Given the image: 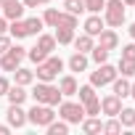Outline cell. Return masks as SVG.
<instances>
[{
  "label": "cell",
  "mask_w": 135,
  "mask_h": 135,
  "mask_svg": "<svg viewBox=\"0 0 135 135\" xmlns=\"http://www.w3.org/2000/svg\"><path fill=\"white\" fill-rule=\"evenodd\" d=\"M111 93H114V95H119V98H127V95H130V77L117 74V77H114V82H111Z\"/></svg>",
  "instance_id": "obj_18"
},
{
  "label": "cell",
  "mask_w": 135,
  "mask_h": 135,
  "mask_svg": "<svg viewBox=\"0 0 135 135\" xmlns=\"http://www.w3.org/2000/svg\"><path fill=\"white\" fill-rule=\"evenodd\" d=\"M103 132H106V135H119V132H122L119 117H109V122H103Z\"/></svg>",
  "instance_id": "obj_29"
},
{
  "label": "cell",
  "mask_w": 135,
  "mask_h": 135,
  "mask_svg": "<svg viewBox=\"0 0 135 135\" xmlns=\"http://www.w3.org/2000/svg\"><path fill=\"white\" fill-rule=\"evenodd\" d=\"M3 32H8V19L0 13V35H3Z\"/></svg>",
  "instance_id": "obj_39"
},
{
  "label": "cell",
  "mask_w": 135,
  "mask_h": 135,
  "mask_svg": "<svg viewBox=\"0 0 135 135\" xmlns=\"http://www.w3.org/2000/svg\"><path fill=\"white\" fill-rule=\"evenodd\" d=\"M21 3H24L27 8H37V6H48L50 0H21Z\"/></svg>",
  "instance_id": "obj_37"
},
{
  "label": "cell",
  "mask_w": 135,
  "mask_h": 135,
  "mask_svg": "<svg viewBox=\"0 0 135 135\" xmlns=\"http://www.w3.org/2000/svg\"><path fill=\"white\" fill-rule=\"evenodd\" d=\"M98 45L101 48H106V50H117L119 48V35L114 32V29H101V35H98Z\"/></svg>",
  "instance_id": "obj_14"
},
{
  "label": "cell",
  "mask_w": 135,
  "mask_h": 135,
  "mask_svg": "<svg viewBox=\"0 0 135 135\" xmlns=\"http://www.w3.org/2000/svg\"><path fill=\"white\" fill-rule=\"evenodd\" d=\"M8 32H11L13 40H24V37H29V35H27V21H24V19L8 21Z\"/></svg>",
  "instance_id": "obj_21"
},
{
  "label": "cell",
  "mask_w": 135,
  "mask_h": 135,
  "mask_svg": "<svg viewBox=\"0 0 135 135\" xmlns=\"http://www.w3.org/2000/svg\"><path fill=\"white\" fill-rule=\"evenodd\" d=\"M117 74H119V72H117V66H111L109 61L95 64V72H90V85H93V88H106V85L114 82Z\"/></svg>",
  "instance_id": "obj_6"
},
{
  "label": "cell",
  "mask_w": 135,
  "mask_h": 135,
  "mask_svg": "<svg viewBox=\"0 0 135 135\" xmlns=\"http://www.w3.org/2000/svg\"><path fill=\"white\" fill-rule=\"evenodd\" d=\"M42 21H45V27H69V29H77V24H80V16H74V13H69V11H58V8H45V13H42Z\"/></svg>",
  "instance_id": "obj_3"
},
{
  "label": "cell",
  "mask_w": 135,
  "mask_h": 135,
  "mask_svg": "<svg viewBox=\"0 0 135 135\" xmlns=\"http://www.w3.org/2000/svg\"><path fill=\"white\" fill-rule=\"evenodd\" d=\"M124 3L122 0H106V6H103V21H106V27H111V29H117V27H122L124 24Z\"/></svg>",
  "instance_id": "obj_4"
},
{
  "label": "cell",
  "mask_w": 135,
  "mask_h": 135,
  "mask_svg": "<svg viewBox=\"0 0 135 135\" xmlns=\"http://www.w3.org/2000/svg\"><path fill=\"white\" fill-rule=\"evenodd\" d=\"M6 119H8V127L21 130V127L27 124V111L21 109V103H11L8 111H6Z\"/></svg>",
  "instance_id": "obj_10"
},
{
  "label": "cell",
  "mask_w": 135,
  "mask_h": 135,
  "mask_svg": "<svg viewBox=\"0 0 135 135\" xmlns=\"http://www.w3.org/2000/svg\"><path fill=\"white\" fill-rule=\"evenodd\" d=\"M82 3H85V11H90V13H101L103 6H106V0H82Z\"/></svg>",
  "instance_id": "obj_34"
},
{
  "label": "cell",
  "mask_w": 135,
  "mask_h": 135,
  "mask_svg": "<svg viewBox=\"0 0 135 135\" xmlns=\"http://www.w3.org/2000/svg\"><path fill=\"white\" fill-rule=\"evenodd\" d=\"M58 117L69 124H80L85 119V106L82 103H74V101H61L58 103Z\"/></svg>",
  "instance_id": "obj_8"
},
{
  "label": "cell",
  "mask_w": 135,
  "mask_h": 135,
  "mask_svg": "<svg viewBox=\"0 0 135 135\" xmlns=\"http://www.w3.org/2000/svg\"><path fill=\"white\" fill-rule=\"evenodd\" d=\"M117 72H119L122 77H135V61H130V58H119Z\"/></svg>",
  "instance_id": "obj_26"
},
{
  "label": "cell",
  "mask_w": 135,
  "mask_h": 135,
  "mask_svg": "<svg viewBox=\"0 0 135 135\" xmlns=\"http://www.w3.org/2000/svg\"><path fill=\"white\" fill-rule=\"evenodd\" d=\"M56 42L58 45H72V40H74V29H69V27H56Z\"/></svg>",
  "instance_id": "obj_23"
},
{
  "label": "cell",
  "mask_w": 135,
  "mask_h": 135,
  "mask_svg": "<svg viewBox=\"0 0 135 135\" xmlns=\"http://www.w3.org/2000/svg\"><path fill=\"white\" fill-rule=\"evenodd\" d=\"M6 98H8V103H24L27 98H29V93H27V88L24 85H11L8 88V93H6Z\"/></svg>",
  "instance_id": "obj_19"
},
{
  "label": "cell",
  "mask_w": 135,
  "mask_h": 135,
  "mask_svg": "<svg viewBox=\"0 0 135 135\" xmlns=\"http://www.w3.org/2000/svg\"><path fill=\"white\" fill-rule=\"evenodd\" d=\"M64 11L80 16V13H85V3H82V0H64Z\"/></svg>",
  "instance_id": "obj_30"
},
{
  "label": "cell",
  "mask_w": 135,
  "mask_h": 135,
  "mask_svg": "<svg viewBox=\"0 0 135 135\" xmlns=\"http://www.w3.org/2000/svg\"><path fill=\"white\" fill-rule=\"evenodd\" d=\"M127 32H130V37H132V42H135V24H130V29H127Z\"/></svg>",
  "instance_id": "obj_41"
},
{
  "label": "cell",
  "mask_w": 135,
  "mask_h": 135,
  "mask_svg": "<svg viewBox=\"0 0 135 135\" xmlns=\"http://www.w3.org/2000/svg\"><path fill=\"white\" fill-rule=\"evenodd\" d=\"M119 111H122V98H119V95L109 93V95L101 98V114H106V117H117Z\"/></svg>",
  "instance_id": "obj_11"
},
{
  "label": "cell",
  "mask_w": 135,
  "mask_h": 135,
  "mask_svg": "<svg viewBox=\"0 0 135 135\" xmlns=\"http://www.w3.org/2000/svg\"><path fill=\"white\" fill-rule=\"evenodd\" d=\"M45 130H48V135H66V132H69V122H64V119L56 122V119H53Z\"/></svg>",
  "instance_id": "obj_27"
},
{
  "label": "cell",
  "mask_w": 135,
  "mask_h": 135,
  "mask_svg": "<svg viewBox=\"0 0 135 135\" xmlns=\"http://www.w3.org/2000/svg\"><path fill=\"white\" fill-rule=\"evenodd\" d=\"M56 45H58V42H56V37H53V35H45V32H40V35H37V48H40V50L53 53V50H56Z\"/></svg>",
  "instance_id": "obj_22"
},
{
  "label": "cell",
  "mask_w": 135,
  "mask_h": 135,
  "mask_svg": "<svg viewBox=\"0 0 135 135\" xmlns=\"http://www.w3.org/2000/svg\"><path fill=\"white\" fill-rule=\"evenodd\" d=\"M77 95H80V103H88V101H93L98 93H95V88L88 82V85H80V88H77Z\"/></svg>",
  "instance_id": "obj_28"
},
{
  "label": "cell",
  "mask_w": 135,
  "mask_h": 135,
  "mask_svg": "<svg viewBox=\"0 0 135 135\" xmlns=\"http://www.w3.org/2000/svg\"><path fill=\"white\" fill-rule=\"evenodd\" d=\"M53 119H56V111H53V106H45V103H35L27 111V122L35 127H48Z\"/></svg>",
  "instance_id": "obj_5"
},
{
  "label": "cell",
  "mask_w": 135,
  "mask_h": 135,
  "mask_svg": "<svg viewBox=\"0 0 135 135\" xmlns=\"http://www.w3.org/2000/svg\"><path fill=\"white\" fill-rule=\"evenodd\" d=\"M72 45H74V50H80V53H90L93 45H95V37H90L88 32H82V35H74Z\"/></svg>",
  "instance_id": "obj_16"
},
{
  "label": "cell",
  "mask_w": 135,
  "mask_h": 135,
  "mask_svg": "<svg viewBox=\"0 0 135 135\" xmlns=\"http://www.w3.org/2000/svg\"><path fill=\"white\" fill-rule=\"evenodd\" d=\"M11 45H13V42H11V37H8V35L3 32V35H0V53H6V50H8Z\"/></svg>",
  "instance_id": "obj_36"
},
{
  "label": "cell",
  "mask_w": 135,
  "mask_h": 135,
  "mask_svg": "<svg viewBox=\"0 0 135 135\" xmlns=\"http://www.w3.org/2000/svg\"><path fill=\"white\" fill-rule=\"evenodd\" d=\"M37 85L32 88V98H35V103H45V106H58L61 101H64V95H61V90H58V85H53V82H40V80H35Z\"/></svg>",
  "instance_id": "obj_1"
},
{
  "label": "cell",
  "mask_w": 135,
  "mask_h": 135,
  "mask_svg": "<svg viewBox=\"0 0 135 135\" xmlns=\"http://www.w3.org/2000/svg\"><path fill=\"white\" fill-rule=\"evenodd\" d=\"M119 117V122H122V127H135V109H127V106H122V111L117 114Z\"/></svg>",
  "instance_id": "obj_25"
},
{
  "label": "cell",
  "mask_w": 135,
  "mask_h": 135,
  "mask_svg": "<svg viewBox=\"0 0 135 135\" xmlns=\"http://www.w3.org/2000/svg\"><path fill=\"white\" fill-rule=\"evenodd\" d=\"M122 3H124V6H135V0H122Z\"/></svg>",
  "instance_id": "obj_43"
},
{
  "label": "cell",
  "mask_w": 135,
  "mask_h": 135,
  "mask_svg": "<svg viewBox=\"0 0 135 135\" xmlns=\"http://www.w3.org/2000/svg\"><path fill=\"white\" fill-rule=\"evenodd\" d=\"M130 95L135 98V82H130Z\"/></svg>",
  "instance_id": "obj_42"
},
{
  "label": "cell",
  "mask_w": 135,
  "mask_h": 135,
  "mask_svg": "<svg viewBox=\"0 0 135 135\" xmlns=\"http://www.w3.org/2000/svg\"><path fill=\"white\" fill-rule=\"evenodd\" d=\"M64 69V61L58 58V56H48L45 61H40V64H35V80H40V82H53L56 77H58V72Z\"/></svg>",
  "instance_id": "obj_2"
},
{
  "label": "cell",
  "mask_w": 135,
  "mask_h": 135,
  "mask_svg": "<svg viewBox=\"0 0 135 135\" xmlns=\"http://www.w3.org/2000/svg\"><path fill=\"white\" fill-rule=\"evenodd\" d=\"M103 27H106V21H103V16H101V13H90V16L85 19V32H88L90 37H98Z\"/></svg>",
  "instance_id": "obj_15"
},
{
  "label": "cell",
  "mask_w": 135,
  "mask_h": 135,
  "mask_svg": "<svg viewBox=\"0 0 135 135\" xmlns=\"http://www.w3.org/2000/svg\"><path fill=\"white\" fill-rule=\"evenodd\" d=\"M80 127H82L85 135H101V132H103V122H101L98 117H85V119L80 122Z\"/></svg>",
  "instance_id": "obj_17"
},
{
  "label": "cell",
  "mask_w": 135,
  "mask_h": 135,
  "mask_svg": "<svg viewBox=\"0 0 135 135\" xmlns=\"http://www.w3.org/2000/svg\"><path fill=\"white\" fill-rule=\"evenodd\" d=\"M122 58H130V61H135V42H127V45H122Z\"/></svg>",
  "instance_id": "obj_35"
},
{
  "label": "cell",
  "mask_w": 135,
  "mask_h": 135,
  "mask_svg": "<svg viewBox=\"0 0 135 135\" xmlns=\"http://www.w3.org/2000/svg\"><path fill=\"white\" fill-rule=\"evenodd\" d=\"M24 11H27V6L21 3V0H0V13H3L8 21L24 19Z\"/></svg>",
  "instance_id": "obj_9"
},
{
  "label": "cell",
  "mask_w": 135,
  "mask_h": 135,
  "mask_svg": "<svg viewBox=\"0 0 135 135\" xmlns=\"http://www.w3.org/2000/svg\"><path fill=\"white\" fill-rule=\"evenodd\" d=\"M85 106V117H98L101 114V98L95 95L93 101H88V103H82Z\"/></svg>",
  "instance_id": "obj_32"
},
{
  "label": "cell",
  "mask_w": 135,
  "mask_h": 135,
  "mask_svg": "<svg viewBox=\"0 0 135 135\" xmlns=\"http://www.w3.org/2000/svg\"><path fill=\"white\" fill-rule=\"evenodd\" d=\"M8 88H11V82H8L6 77H0V95H6V93H8Z\"/></svg>",
  "instance_id": "obj_38"
},
{
  "label": "cell",
  "mask_w": 135,
  "mask_h": 135,
  "mask_svg": "<svg viewBox=\"0 0 135 135\" xmlns=\"http://www.w3.org/2000/svg\"><path fill=\"white\" fill-rule=\"evenodd\" d=\"M8 132H11V127H8V124H0V135H8Z\"/></svg>",
  "instance_id": "obj_40"
},
{
  "label": "cell",
  "mask_w": 135,
  "mask_h": 135,
  "mask_svg": "<svg viewBox=\"0 0 135 135\" xmlns=\"http://www.w3.org/2000/svg\"><path fill=\"white\" fill-rule=\"evenodd\" d=\"M109 53H111V50H106V48H101V45H93L90 58H93L95 64H103V61H109Z\"/></svg>",
  "instance_id": "obj_31"
},
{
  "label": "cell",
  "mask_w": 135,
  "mask_h": 135,
  "mask_svg": "<svg viewBox=\"0 0 135 135\" xmlns=\"http://www.w3.org/2000/svg\"><path fill=\"white\" fill-rule=\"evenodd\" d=\"M66 66H69V72H88V66H90V56L88 53H80V50H74L72 56H69V61H66Z\"/></svg>",
  "instance_id": "obj_12"
},
{
  "label": "cell",
  "mask_w": 135,
  "mask_h": 135,
  "mask_svg": "<svg viewBox=\"0 0 135 135\" xmlns=\"http://www.w3.org/2000/svg\"><path fill=\"white\" fill-rule=\"evenodd\" d=\"M24 21H27V35H29V37H37V35L42 32V27H45V21L37 19V16H29V19H24Z\"/></svg>",
  "instance_id": "obj_24"
},
{
  "label": "cell",
  "mask_w": 135,
  "mask_h": 135,
  "mask_svg": "<svg viewBox=\"0 0 135 135\" xmlns=\"http://www.w3.org/2000/svg\"><path fill=\"white\" fill-rule=\"evenodd\" d=\"M77 88H80V82H77V77H74V74H64V77L58 80V90H61V95H64V98L77 95Z\"/></svg>",
  "instance_id": "obj_13"
},
{
  "label": "cell",
  "mask_w": 135,
  "mask_h": 135,
  "mask_svg": "<svg viewBox=\"0 0 135 135\" xmlns=\"http://www.w3.org/2000/svg\"><path fill=\"white\" fill-rule=\"evenodd\" d=\"M132 130H135V127H132Z\"/></svg>",
  "instance_id": "obj_44"
},
{
  "label": "cell",
  "mask_w": 135,
  "mask_h": 135,
  "mask_svg": "<svg viewBox=\"0 0 135 135\" xmlns=\"http://www.w3.org/2000/svg\"><path fill=\"white\" fill-rule=\"evenodd\" d=\"M48 56H50V53H45V50H40V48H37V45H35V48H29V50H27V58H29V61H32V64H40V61H45V58H48Z\"/></svg>",
  "instance_id": "obj_33"
},
{
  "label": "cell",
  "mask_w": 135,
  "mask_h": 135,
  "mask_svg": "<svg viewBox=\"0 0 135 135\" xmlns=\"http://www.w3.org/2000/svg\"><path fill=\"white\" fill-rule=\"evenodd\" d=\"M13 82L29 88V85L35 82V72H32V69H24V66H16V69H13Z\"/></svg>",
  "instance_id": "obj_20"
},
{
  "label": "cell",
  "mask_w": 135,
  "mask_h": 135,
  "mask_svg": "<svg viewBox=\"0 0 135 135\" xmlns=\"http://www.w3.org/2000/svg\"><path fill=\"white\" fill-rule=\"evenodd\" d=\"M24 58H27V48L11 45L6 53H0V72H13L16 66H21Z\"/></svg>",
  "instance_id": "obj_7"
}]
</instances>
